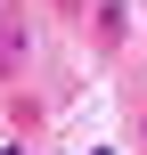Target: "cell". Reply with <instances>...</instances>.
I'll return each instance as SVG.
<instances>
[{
  "label": "cell",
  "mask_w": 147,
  "mask_h": 155,
  "mask_svg": "<svg viewBox=\"0 0 147 155\" xmlns=\"http://www.w3.org/2000/svg\"><path fill=\"white\" fill-rule=\"evenodd\" d=\"M0 155H25V147H16V139H0Z\"/></svg>",
  "instance_id": "3957f363"
},
{
  "label": "cell",
  "mask_w": 147,
  "mask_h": 155,
  "mask_svg": "<svg viewBox=\"0 0 147 155\" xmlns=\"http://www.w3.org/2000/svg\"><path fill=\"white\" fill-rule=\"evenodd\" d=\"M57 8H82V0H57Z\"/></svg>",
  "instance_id": "277c9868"
},
{
  "label": "cell",
  "mask_w": 147,
  "mask_h": 155,
  "mask_svg": "<svg viewBox=\"0 0 147 155\" xmlns=\"http://www.w3.org/2000/svg\"><path fill=\"white\" fill-rule=\"evenodd\" d=\"M25 65V25H0V74Z\"/></svg>",
  "instance_id": "7a4b0ae2"
},
{
  "label": "cell",
  "mask_w": 147,
  "mask_h": 155,
  "mask_svg": "<svg viewBox=\"0 0 147 155\" xmlns=\"http://www.w3.org/2000/svg\"><path fill=\"white\" fill-rule=\"evenodd\" d=\"M90 33H98V41L115 49V41L131 33V0H90Z\"/></svg>",
  "instance_id": "6da1fadb"
}]
</instances>
